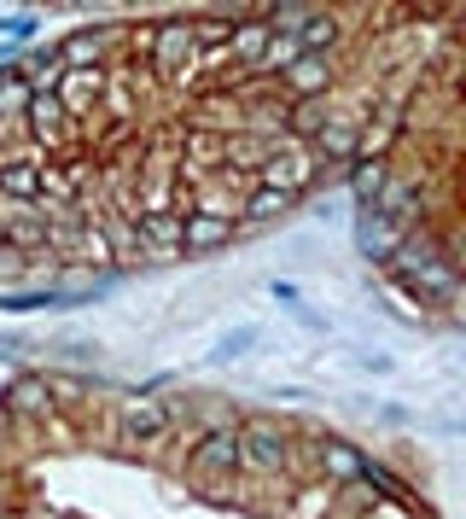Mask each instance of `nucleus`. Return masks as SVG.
I'll list each match as a JSON object with an SVG mask.
<instances>
[{
	"label": "nucleus",
	"mask_w": 466,
	"mask_h": 519,
	"mask_svg": "<svg viewBox=\"0 0 466 519\" xmlns=\"http://www.w3.org/2000/svg\"><path fill=\"white\" fill-rule=\"evenodd\" d=\"M233 240V222L228 216H216V210H193V216H181V245H193V251H216V245Z\"/></svg>",
	"instance_id": "obj_5"
},
{
	"label": "nucleus",
	"mask_w": 466,
	"mask_h": 519,
	"mask_svg": "<svg viewBox=\"0 0 466 519\" xmlns=\"http://www.w3.org/2000/svg\"><path fill=\"white\" fill-rule=\"evenodd\" d=\"M0 35H35V18H0Z\"/></svg>",
	"instance_id": "obj_24"
},
{
	"label": "nucleus",
	"mask_w": 466,
	"mask_h": 519,
	"mask_svg": "<svg viewBox=\"0 0 466 519\" xmlns=\"http://www.w3.org/2000/svg\"><path fill=\"white\" fill-rule=\"evenodd\" d=\"M88 94H100V70H65V94H59V105L65 111H88Z\"/></svg>",
	"instance_id": "obj_14"
},
{
	"label": "nucleus",
	"mask_w": 466,
	"mask_h": 519,
	"mask_svg": "<svg viewBox=\"0 0 466 519\" xmlns=\"http://www.w3.org/2000/svg\"><path fill=\"white\" fill-rule=\"evenodd\" d=\"M30 123L41 129V135H59V129H65V105H59V94H41V88H35Z\"/></svg>",
	"instance_id": "obj_18"
},
{
	"label": "nucleus",
	"mask_w": 466,
	"mask_h": 519,
	"mask_svg": "<svg viewBox=\"0 0 466 519\" xmlns=\"http://www.w3.org/2000/svg\"><path fill=\"white\" fill-rule=\"evenodd\" d=\"M263 47H268V24L257 18V24H239V30L228 35V53L233 59H263ZM222 53V59H228Z\"/></svg>",
	"instance_id": "obj_16"
},
{
	"label": "nucleus",
	"mask_w": 466,
	"mask_h": 519,
	"mask_svg": "<svg viewBox=\"0 0 466 519\" xmlns=\"http://www.w3.org/2000/svg\"><path fill=\"white\" fill-rule=\"evenodd\" d=\"M0 193L18 199V205H35V199H41V170H35V164H6V170H0Z\"/></svg>",
	"instance_id": "obj_10"
},
{
	"label": "nucleus",
	"mask_w": 466,
	"mask_h": 519,
	"mask_svg": "<svg viewBox=\"0 0 466 519\" xmlns=\"http://www.w3.org/2000/svg\"><path fill=\"white\" fill-rule=\"evenodd\" d=\"M298 53H309V59H321V47H333L338 41V24L327 18V12H303V24H298Z\"/></svg>",
	"instance_id": "obj_9"
},
{
	"label": "nucleus",
	"mask_w": 466,
	"mask_h": 519,
	"mask_svg": "<svg viewBox=\"0 0 466 519\" xmlns=\"http://www.w3.org/2000/svg\"><path fill=\"white\" fill-rule=\"evenodd\" d=\"M251 345H257V333H251V327H239V333H228L222 345L210 350V362H233V356H245Z\"/></svg>",
	"instance_id": "obj_23"
},
{
	"label": "nucleus",
	"mask_w": 466,
	"mask_h": 519,
	"mask_svg": "<svg viewBox=\"0 0 466 519\" xmlns=\"http://www.w3.org/2000/svg\"><path fill=\"white\" fill-rule=\"evenodd\" d=\"M239 455L257 461L263 473L286 467V438H280V426H274V420H245V432H239Z\"/></svg>",
	"instance_id": "obj_1"
},
{
	"label": "nucleus",
	"mask_w": 466,
	"mask_h": 519,
	"mask_svg": "<svg viewBox=\"0 0 466 519\" xmlns=\"http://www.w3.org/2000/svg\"><path fill=\"white\" fill-rule=\"evenodd\" d=\"M199 41H193V24H164L158 30V70L164 76H181V65H193Z\"/></svg>",
	"instance_id": "obj_6"
},
{
	"label": "nucleus",
	"mask_w": 466,
	"mask_h": 519,
	"mask_svg": "<svg viewBox=\"0 0 466 519\" xmlns=\"http://www.w3.org/2000/svg\"><path fill=\"white\" fill-rule=\"evenodd\" d=\"M298 59H303V53H298V41H292V35H268V47H263V65L268 70H292Z\"/></svg>",
	"instance_id": "obj_22"
},
{
	"label": "nucleus",
	"mask_w": 466,
	"mask_h": 519,
	"mask_svg": "<svg viewBox=\"0 0 466 519\" xmlns=\"http://www.w3.org/2000/svg\"><path fill=\"white\" fill-rule=\"evenodd\" d=\"M100 47H105V35H100V30H94V35L82 30V35H70L65 47H59V59H65V70H88L94 59H100Z\"/></svg>",
	"instance_id": "obj_17"
},
{
	"label": "nucleus",
	"mask_w": 466,
	"mask_h": 519,
	"mask_svg": "<svg viewBox=\"0 0 466 519\" xmlns=\"http://www.w3.org/2000/svg\"><path fill=\"white\" fill-rule=\"evenodd\" d=\"M0 245H6V228H0Z\"/></svg>",
	"instance_id": "obj_25"
},
{
	"label": "nucleus",
	"mask_w": 466,
	"mask_h": 519,
	"mask_svg": "<svg viewBox=\"0 0 466 519\" xmlns=\"http://www.w3.org/2000/svg\"><path fill=\"white\" fill-rule=\"evenodd\" d=\"M356 234H362V257L385 263V257L402 245V234H408V228H397L385 210H362V216H356Z\"/></svg>",
	"instance_id": "obj_3"
},
{
	"label": "nucleus",
	"mask_w": 466,
	"mask_h": 519,
	"mask_svg": "<svg viewBox=\"0 0 466 519\" xmlns=\"http://www.w3.org/2000/svg\"><path fill=\"white\" fill-rule=\"evenodd\" d=\"M286 123H292V135H321L327 129V100H298Z\"/></svg>",
	"instance_id": "obj_20"
},
{
	"label": "nucleus",
	"mask_w": 466,
	"mask_h": 519,
	"mask_svg": "<svg viewBox=\"0 0 466 519\" xmlns=\"http://www.w3.org/2000/svg\"><path fill=\"white\" fill-rule=\"evenodd\" d=\"M321 467L333 473L338 485H356L367 473V455L356 450V444H344V438H321Z\"/></svg>",
	"instance_id": "obj_7"
},
{
	"label": "nucleus",
	"mask_w": 466,
	"mask_h": 519,
	"mask_svg": "<svg viewBox=\"0 0 466 519\" xmlns=\"http://www.w3.org/2000/svg\"><path fill=\"white\" fill-rule=\"evenodd\" d=\"M315 146H321L327 158H338V164H356V135H350L344 123H327V129L315 135Z\"/></svg>",
	"instance_id": "obj_19"
},
{
	"label": "nucleus",
	"mask_w": 466,
	"mask_h": 519,
	"mask_svg": "<svg viewBox=\"0 0 466 519\" xmlns=\"http://www.w3.org/2000/svg\"><path fill=\"white\" fill-rule=\"evenodd\" d=\"M164 426H169L164 403H129V409H123V432H129V438H158Z\"/></svg>",
	"instance_id": "obj_11"
},
{
	"label": "nucleus",
	"mask_w": 466,
	"mask_h": 519,
	"mask_svg": "<svg viewBox=\"0 0 466 519\" xmlns=\"http://www.w3.org/2000/svg\"><path fill=\"white\" fill-rule=\"evenodd\" d=\"M30 100H35V88L24 82V70H0V123H6V117H18Z\"/></svg>",
	"instance_id": "obj_15"
},
{
	"label": "nucleus",
	"mask_w": 466,
	"mask_h": 519,
	"mask_svg": "<svg viewBox=\"0 0 466 519\" xmlns=\"http://www.w3.org/2000/svg\"><path fill=\"white\" fill-rule=\"evenodd\" d=\"M385 187H391V175H385V164H379V158H362V164L350 170V193H356V205H362V210H379Z\"/></svg>",
	"instance_id": "obj_8"
},
{
	"label": "nucleus",
	"mask_w": 466,
	"mask_h": 519,
	"mask_svg": "<svg viewBox=\"0 0 466 519\" xmlns=\"http://www.w3.org/2000/svg\"><path fill=\"white\" fill-rule=\"evenodd\" d=\"M0 519H6V514H0Z\"/></svg>",
	"instance_id": "obj_26"
},
{
	"label": "nucleus",
	"mask_w": 466,
	"mask_h": 519,
	"mask_svg": "<svg viewBox=\"0 0 466 519\" xmlns=\"http://www.w3.org/2000/svg\"><path fill=\"white\" fill-rule=\"evenodd\" d=\"M0 409H6V415L47 420V415H53V391H47V380H41V374H24V380L6 385V403H0Z\"/></svg>",
	"instance_id": "obj_4"
},
{
	"label": "nucleus",
	"mask_w": 466,
	"mask_h": 519,
	"mask_svg": "<svg viewBox=\"0 0 466 519\" xmlns=\"http://www.w3.org/2000/svg\"><path fill=\"white\" fill-rule=\"evenodd\" d=\"M280 210H292V193H280V187H263V193L245 205V222H268V216H280Z\"/></svg>",
	"instance_id": "obj_21"
},
{
	"label": "nucleus",
	"mask_w": 466,
	"mask_h": 519,
	"mask_svg": "<svg viewBox=\"0 0 466 519\" xmlns=\"http://www.w3.org/2000/svg\"><path fill=\"white\" fill-rule=\"evenodd\" d=\"M286 76H292L298 100H315V88H327V76H333V65H327V53H321V59H309V53H303V59H298L292 70H286Z\"/></svg>",
	"instance_id": "obj_12"
},
{
	"label": "nucleus",
	"mask_w": 466,
	"mask_h": 519,
	"mask_svg": "<svg viewBox=\"0 0 466 519\" xmlns=\"http://www.w3.org/2000/svg\"><path fill=\"white\" fill-rule=\"evenodd\" d=\"M263 181L298 199V187L309 181V164H303V158H268V164H263Z\"/></svg>",
	"instance_id": "obj_13"
},
{
	"label": "nucleus",
	"mask_w": 466,
	"mask_h": 519,
	"mask_svg": "<svg viewBox=\"0 0 466 519\" xmlns=\"http://www.w3.org/2000/svg\"><path fill=\"white\" fill-rule=\"evenodd\" d=\"M239 461H245V455H239V432H233V426H216V432H204L199 444H193V467H199V473H216V467L233 473Z\"/></svg>",
	"instance_id": "obj_2"
}]
</instances>
